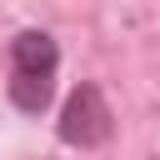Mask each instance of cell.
<instances>
[{"instance_id": "1", "label": "cell", "mask_w": 160, "mask_h": 160, "mask_svg": "<svg viewBox=\"0 0 160 160\" xmlns=\"http://www.w3.org/2000/svg\"><path fill=\"white\" fill-rule=\"evenodd\" d=\"M60 140L75 145V150H100L110 135H115V110L105 100V90L95 80H80L70 90V100L60 105Z\"/></svg>"}, {"instance_id": "2", "label": "cell", "mask_w": 160, "mask_h": 160, "mask_svg": "<svg viewBox=\"0 0 160 160\" xmlns=\"http://www.w3.org/2000/svg\"><path fill=\"white\" fill-rule=\"evenodd\" d=\"M10 70L20 75H55L60 70V45L50 30H20L10 40Z\"/></svg>"}, {"instance_id": "3", "label": "cell", "mask_w": 160, "mask_h": 160, "mask_svg": "<svg viewBox=\"0 0 160 160\" xmlns=\"http://www.w3.org/2000/svg\"><path fill=\"white\" fill-rule=\"evenodd\" d=\"M5 100H10L20 115H45L50 100H55V75H20V70H10Z\"/></svg>"}]
</instances>
